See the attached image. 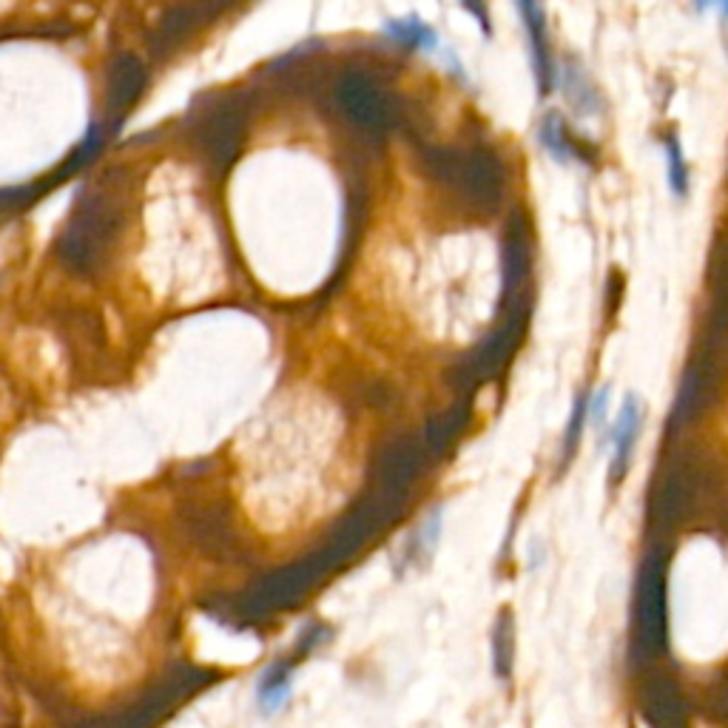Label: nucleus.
I'll return each mask as SVG.
<instances>
[{"label":"nucleus","instance_id":"1","mask_svg":"<svg viewBox=\"0 0 728 728\" xmlns=\"http://www.w3.org/2000/svg\"><path fill=\"white\" fill-rule=\"evenodd\" d=\"M640 427H643V405L635 393H629L620 405L615 424H611L609 444H611V461H609V484H620L629 473L632 464V453L638 446Z\"/></svg>","mask_w":728,"mask_h":728},{"label":"nucleus","instance_id":"2","mask_svg":"<svg viewBox=\"0 0 728 728\" xmlns=\"http://www.w3.org/2000/svg\"><path fill=\"white\" fill-rule=\"evenodd\" d=\"M521 7V21L529 32V46H532V60H536V80L541 95L552 91V57H550V35H547V12L541 0H518Z\"/></svg>","mask_w":728,"mask_h":728},{"label":"nucleus","instance_id":"3","mask_svg":"<svg viewBox=\"0 0 728 728\" xmlns=\"http://www.w3.org/2000/svg\"><path fill=\"white\" fill-rule=\"evenodd\" d=\"M296 666H299V660L279 658L260 674V683H256V706H260V712L265 717L279 715L290 703V697H294Z\"/></svg>","mask_w":728,"mask_h":728},{"label":"nucleus","instance_id":"4","mask_svg":"<svg viewBox=\"0 0 728 728\" xmlns=\"http://www.w3.org/2000/svg\"><path fill=\"white\" fill-rule=\"evenodd\" d=\"M541 143L543 148L552 154L555 159H561V163H575V159H581L584 154H581V148H577V143L572 140L570 129H566L564 118L561 114H547L541 123Z\"/></svg>","mask_w":728,"mask_h":728},{"label":"nucleus","instance_id":"5","mask_svg":"<svg viewBox=\"0 0 728 728\" xmlns=\"http://www.w3.org/2000/svg\"><path fill=\"white\" fill-rule=\"evenodd\" d=\"M589 393H581L575 399V407H572L570 424H566L564 433V446H561V459L570 461L575 455L577 444H581V435H584L586 424H589Z\"/></svg>","mask_w":728,"mask_h":728},{"label":"nucleus","instance_id":"6","mask_svg":"<svg viewBox=\"0 0 728 728\" xmlns=\"http://www.w3.org/2000/svg\"><path fill=\"white\" fill-rule=\"evenodd\" d=\"M663 152H666V159H669V183H672V191L677 194V197H686L688 194V165H686V157H683V148L681 143H677V137L674 134H669L666 140H663Z\"/></svg>","mask_w":728,"mask_h":728},{"label":"nucleus","instance_id":"7","mask_svg":"<svg viewBox=\"0 0 728 728\" xmlns=\"http://www.w3.org/2000/svg\"><path fill=\"white\" fill-rule=\"evenodd\" d=\"M692 3L697 12H712V9H717V12H720V21L728 23V0H692Z\"/></svg>","mask_w":728,"mask_h":728}]
</instances>
